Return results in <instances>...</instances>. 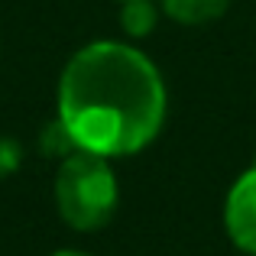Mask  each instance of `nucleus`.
I'll return each mask as SVG.
<instances>
[{
    "label": "nucleus",
    "mask_w": 256,
    "mask_h": 256,
    "mask_svg": "<svg viewBox=\"0 0 256 256\" xmlns=\"http://www.w3.org/2000/svg\"><path fill=\"white\" fill-rule=\"evenodd\" d=\"M166 84L140 49L91 42L72 56L58 82V126L75 150L130 156L159 136Z\"/></svg>",
    "instance_id": "obj_1"
},
{
    "label": "nucleus",
    "mask_w": 256,
    "mask_h": 256,
    "mask_svg": "<svg viewBox=\"0 0 256 256\" xmlns=\"http://www.w3.org/2000/svg\"><path fill=\"white\" fill-rule=\"evenodd\" d=\"M56 204L75 230H98L117 211V178L104 156L72 152L56 175Z\"/></svg>",
    "instance_id": "obj_2"
},
{
    "label": "nucleus",
    "mask_w": 256,
    "mask_h": 256,
    "mask_svg": "<svg viewBox=\"0 0 256 256\" xmlns=\"http://www.w3.org/2000/svg\"><path fill=\"white\" fill-rule=\"evenodd\" d=\"M224 227L240 250L256 256V166L234 182L224 204Z\"/></svg>",
    "instance_id": "obj_3"
},
{
    "label": "nucleus",
    "mask_w": 256,
    "mask_h": 256,
    "mask_svg": "<svg viewBox=\"0 0 256 256\" xmlns=\"http://www.w3.org/2000/svg\"><path fill=\"white\" fill-rule=\"evenodd\" d=\"M227 6H230V0H162V10L169 13L175 23H185V26L211 23Z\"/></svg>",
    "instance_id": "obj_4"
},
{
    "label": "nucleus",
    "mask_w": 256,
    "mask_h": 256,
    "mask_svg": "<svg viewBox=\"0 0 256 256\" xmlns=\"http://www.w3.org/2000/svg\"><path fill=\"white\" fill-rule=\"evenodd\" d=\"M156 6H152V0H130V4H124V13H120V23H124V30L130 32V36H146V32L156 26Z\"/></svg>",
    "instance_id": "obj_5"
},
{
    "label": "nucleus",
    "mask_w": 256,
    "mask_h": 256,
    "mask_svg": "<svg viewBox=\"0 0 256 256\" xmlns=\"http://www.w3.org/2000/svg\"><path fill=\"white\" fill-rule=\"evenodd\" d=\"M52 256H88V253H75V250H62V253H52Z\"/></svg>",
    "instance_id": "obj_6"
},
{
    "label": "nucleus",
    "mask_w": 256,
    "mask_h": 256,
    "mask_svg": "<svg viewBox=\"0 0 256 256\" xmlns=\"http://www.w3.org/2000/svg\"><path fill=\"white\" fill-rule=\"evenodd\" d=\"M124 4H130V0H124Z\"/></svg>",
    "instance_id": "obj_7"
}]
</instances>
